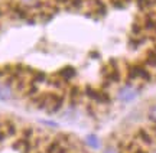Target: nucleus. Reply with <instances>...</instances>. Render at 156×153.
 Segmentation results:
<instances>
[{"instance_id":"obj_2","label":"nucleus","mask_w":156,"mask_h":153,"mask_svg":"<svg viewBox=\"0 0 156 153\" xmlns=\"http://www.w3.org/2000/svg\"><path fill=\"white\" fill-rule=\"evenodd\" d=\"M139 88L133 85L132 82H127V84L122 85L119 91H117V100L120 103H124V104H127V103H132L133 100L137 98L139 96Z\"/></svg>"},{"instance_id":"obj_1","label":"nucleus","mask_w":156,"mask_h":153,"mask_svg":"<svg viewBox=\"0 0 156 153\" xmlns=\"http://www.w3.org/2000/svg\"><path fill=\"white\" fill-rule=\"evenodd\" d=\"M34 104L41 110H45L46 113H58L61 107L64 106V96L59 92H52V91H46V92H39L35 97L30 98Z\"/></svg>"},{"instance_id":"obj_3","label":"nucleus","mask_w":156,"mask_h":153,"mask_svg":"<svg viewBox=\"0 0 156 153\" xmlns=\"http://www.w3.org/2000/svg\"><path fill=\"white\" fill-rule=\"evenodd\" d=\"M129 81H151V72L143 65H132L127 69Z\"/></svg>"},{"instance_id":"obj_10","label":"nucleus","mask_w":156,"mask_h":153,"mask_svg":"<svg viewBox=\"0 0 156 153\" xmlns=\"http://www.w3.org/2000/svg\"><path fill=\"white\" fill-rule=\"evenodd\" d=\"M155 3H156V0H136L137 7H139L140 10H143V12H147L152 6L155 5Z\"/></svg>"},{"instance_id":"obj_4","label":"nucleus","mask_w":156,"mask_h":153,"mask_svg":"<svg viewBox=\"0 0 156 153\" xmlns=\"http://www.w3.org/2000/svg\"><path fill=\"white\" fill-rule=\"evenodd\" d=\"M10 2L17 6H20V7H23V9H26V10H29L30 13H36V15H38V12L46 3L45 0H10Z\"/></svg>"},{"instance_id":"obj_8","label":"nucleus","mask_w":156,"mask_h":153,"mask_svg":"<svg viewBox=\"0 0 156 153\" xmlns=\"http://www.w3.org/2000/svg\"><path fill=\"white\" fill-rule=\"evenodd\" d=\"M145 64L147 65V67L156 68V46H155V48H151L149 51L146 52Z\"/></svg>"},{"instance_id":"obj_7","label":"nucleus","mask_w":156,"mask_h":153,"mask_svg":"<svg viewBox=\"0 0 156 153\" xmlns=\"http://www.w3.org/2000/svg\"><path fill=\"white\" fill-rule=\"evenodd\" d=\"M137 139H139L143 144L151 146L152 143H153L155 134H153L151 130H147V129H143V127H142V129H139V131H137Z\"/></svg>"},{"instance_id":"obj_12","label":"nucleus","mask_w":156,"mask_h":153,"mask_svg":"<svg viewBox=\"0 0 156 153\" xmlns=\"http://www.w3.org/2000/svg\"><path fill=\"white\" fill-rule=\"evenodd\" d=\"M147 117H149L151 121H153L156 124V104H153V106L149 107V110H147Z\"/></svg>"},{"instance_id":"obj_9","label":"nucleus","mask_w":156,"mask_h":153,"mask_svg":"<svg viewBox=\"0 0 156 153\" xmlns=\"http://www.w3.org/2000/svg\"><path fill=\"white\" fill-rule=\"evenodd\" d=\"M85 143L91 149H100V139L95 136V134H88V136L85 137Z\"/></svg>"},{"instance_id":"obj_11","label":"nucleus","mask_w":156,"mask_h":153,"mask_svg":"<svg viewBox=\"0 0 156 153\" xmlns=\"http://www.w3.org/2000/svg\"><path fill=\"white\" fill-rule=\"evenodd\" d=\"M87 5V0H71L69 2V7L73 9H83Z\"/></svg>"},{"instance_id":"obj_13","label":"nucleus","mask_w":156,"mask_h":153,"mask_svg":"<svg viewBox=\"0 0 156 153\" xmlns=\"http://www.w3.org/2000/svg\"><path fill=\"white\" fill-rule=\"evenodd\" d=\"M103 153H120V152H119V149H117V148L108 146V148H106L104 150H103Z\"/></svg>"},{"instance_id":"obj_6","label":"nucleus","mask_w":156,"mask_h":153,"mask_svg":"<svg viewBox=\"0 0 156 153\" xmlns=\"http://www.w3.org/2000/svg\"><path fill=\"white\" fill-rule=\"evenodd\" d=\"M15 97V91L10 85L5 84V82H0V100L2 101H10Z\"/></svg>"},{"instance_id":"obj_5","label":"nucleus","mask_w":156,"mask_h":153,"mask_svg":"<svg viewBox=\"0 0 156 153\" xmlns=\"http://www.w3.org/2000/svg\"><path fill=\"white\" fill-rule=\"evenodd\" d=\"M56 77L61 78L62 81L68 82V81H71V79H74L77 77V71H75V68H73V67H64V68H61L56 72Z\"/></svg>"}]
</instances>
